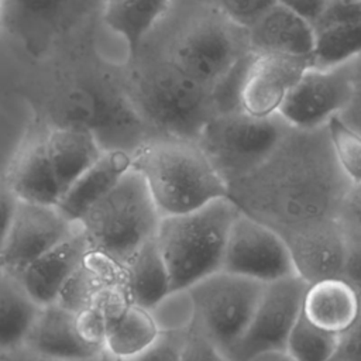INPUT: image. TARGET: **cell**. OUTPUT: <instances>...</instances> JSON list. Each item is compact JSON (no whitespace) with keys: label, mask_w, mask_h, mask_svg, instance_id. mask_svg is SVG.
Returning <instances> with one entry per match:
<instances>
[{"label":"cell","mask_w":361,"mask_h":361,"mask_svg":"<svg viewBox=\"0 0 361 361\" xmlns=\"http://www.w3.org/2000/svg\"><path fill=\"white\" fill-rule=\"evenodd\" d=\"M131 165V154L120 149L103 151V154L62 193L56 207L69 220L78 223L80 217L120 180Z\"/></svg>","instance_id":"7402d4cb"},{"label":"cell","mask_w":361,"mask_h":361,"mask_svg":"<svg viewBox=\"0 0 361 361\" xmlns=\"http://www.w3.org/2000/svg\"><path fill=\"white\" fill-rule=\"evenodd\" d=\"M133 166L161 217L188 213L227 196L224 180L195 141L152 138L133 155Z\"/></svg>","instance_id":"277c9868"},{"label":"cell","mask_w":361,"mask_h":361,"mask_svg":"<svg viewBox=\"0 0 361 361\" xmlns=\"http://www.w3.org/2000/svg\"><path fill=\"white\" fill-rule=\"evenodd\" d=\"M355 21H361V0H329L313 30L323 25Z\"/></svg>","instance_id":"8d00e7d4"},{"label":"cell","mask_w":361,"mask_h":361,"mask_svg":"<svg viewBox=\"0 0 361 361\" xmlns=\"http://www.w3.org/2000/svg\"><path fill=\"white\" fill-rule=\"evenodd\" d=\"M158 336L159 330L149 310L130 303L106 323L103 347L110 358L124 361L142 353Z\"/></svg>","instance_id":"484cf974"},{"label":"cell","mask_w":361,"mask_h":361,"mask_svg":"<svg viewBox=\"0 0 361 361\" xmlns=\"http://www.w3.org/2000/svg\"><path fill=\"white\" fill-rule=\"evenodd\" d=\"M313 31V68H336L361 55V21L323 25Z\"/></svg>","instance_id":"83f0119b"},{"label":"cell","mask_w":361,"mask_h":361,"mask_svg":"<svg viewBox=\"0 0 361 361\" xmlns=\"http://www.w3.org/2000/svg\"><path fill=\"white\" fill-rule=\"evenodd\" d=\"M338 336L310 324L300 313L286 340L285 350L295 361H331Z\"/></svg>","instance_id":"f1b7e54d"},{"label":"cell","mask_w":361,"mask_h":361,"mask_svg":"<svg viewBox=\"0 0 361 361\" xmlns=\"http://www.w3.org/2000/svg\"><path fill=\"white\" fill-rule=\"evenodd\" d=\"M288 128L278 113L269 117H255L244 110L217 113L196 144L228 186L258 166Z\"/></svg>","instance_id":"9c48e42d"},{"label":"cell","mask_w":361,"mask_h":361,"mask_svg":"<svg viewBox=\"0 0 361 361\" xmlns=\"http://www.w3.org/2000/svg\"><path fill=\"white\" fill-rule=\"evenodd\" d=\"M248 44L254 54L312 55L314 31L299 14L276 1L248 28Z\"/></svg>","instance_id":"ffe728a7"},{"label":"cell","mask_w":361,"mask_h":361,"mask_svg":"<svg viewBox=\"0 0 361 361\" xmlns=\"http://www.w3.org/2000/svg\"><path fill=\"white\" fill-rule=\"evenodd\" d=\"M185 333H159L142 353L124 361H179Z\"/></svg>","instance_id":"836d02e7"},{"label":"cell","mask_w":361,"mask_h":361,"mask_svg":"<svg viewBox=\"0 0 361 361\" xmlns=\"http://www.w3.org/2000/svg\"><path fill=\"white\" fill-rule=\"evenodd\" d=\"M326 127L340 169L351 183L361 182V134L338 116H333Z\"/></svg>","instance_id":"4dcf8cb0"},{"label":"cell","mask_w":361,"mask_h":361,"mask_svg":"<svg viewBox=\"0 0 361 361\" xmlns=\"http://www.w3.org/2000/svg\"><path fill=\"white\" fill-rule=\"evenodd\" d=\"M351 182L333 154L326 126L290 127L269 155L227 186L237 207L282 237L337 219Z\"/></svg>","instance_id":"6da1fadb"},{"label":"cell","mask_w":361,"mask_h":361,"mask_svg":"<svg viewBox=\"0 0 361 361\" xmlns=\"http://www.w3.org/2000/svg\"><path fill=\"white\" fill-rule=\"evenodd\" d=\"M347 65L351 76V97L344 110L337 116L361 134V55L347 62Z\"/></svg>","instance_id":"e575fe53"},{"label":"cell","mask_w":361,"mask_h":361,"mask_svg":"<svg viewBox=\"0 0 361 361\" xmlns=\"http://www.w3.org/2000/svg\"><path fill=\"white\" fill-rule=\"evenodd\" d=\"M200 7L197 14L185 21L162 54L196 82L213 89L251 51L248 31L219 10L206 4Z\"/></svg>","instance_id":"52a82bcc"},{"label":"cell","mask_w":361,"mask_h":361,"mask_svg":"<svg viewBox=\"0 0 361 361\" xmlns=\"http://www.w3.org/2000/svg\"><path fill=\"white\" fill-rule=\"evenodd\" d=\"M247 361H295V360L285 348H278V350H268V351L258 353Z\"/></svg>","instance_id":"b9f144b4"},{"label":"cell","mask_w":361,"mask_h":361,"mask_svg":"<svg viewBox=\"0 0 361 361\" xmlns=\"http://www.w3.org/2000/svg\"><path fill=\"white\" fill-rule=\"evenodd\" d=\"M283 238L295 274L306 283L343 276L347 235L337 219L310 224Z\"/></svg>","instance_id":"ac0fdd59"},{"label":"cell","mask_w":361,"mask_h":361,"mask_svg":"<svg viewBox=\"0 0 361 361\" xmlns=\"http://www.w3.org/2000/svg\"><path fill=\"white\" fill-rule=\"evenodd\" d=\"M361 313V299L343 278L307 283L302 299V316L320 330L343 334Z\"/></svg>","instance_id":"44dd1931"},{"label":"cell","mask_w":361,"mask_h":361,"mask_svg":"<svg viewBox=\"0 0 361 361\" xmlns=\"http://www.w3.org/2000/svg\"><path fill=\"white\" fill-rule=\"evenodd\" d=\"M21 350L45 361H99L106 355L103 345L80 334L76 314L55 302L39 307Z\"/></svg>","instance_id":"9a60e30c"},{"label":"cell","mask_w":361,"mask_h":361,"mask_svg":"<svg viewBox=\"0 0 361 361\" xmlns=\"http://www.w3.org/2000/svg\"><path fill=\"white\" fill-rule=\"evenodd\" d=\"M179 361H227L221 350L195 324L185 333Z\"/></svg>","instance_id":"d6a6232c"},{"label":"cell","mask_w":361,"mask_h":361,"mask_svg":"<svg viewBox=\"0 0 361 361\" xmlns=\"http://www.w3.org/2000/svg\"><path fill=\"white\" fill-rule=\"evenodd\" d=\"M149 313L159 333H186L193 326L196 317L190 289H171L149 309Z\"/></svg>","instance_id":"f546056e"},{"label":"cell","mask_w":361,"mask_h":361,"mask_svg":"<svg viewBox=\"0 0 361 361\" xmlns=\"http://www.w3.org/2000/svg\"><path fill=\"white\" fill-rule=\"evenodd\" d=\"M0 272H1V269H0Z\"/></svg>","instance_id":"ee69618b"},{"label":"cell","mask_w":361,"mask_h":361,"mask_svg":"<svg viewBox=\"0 0 361 361\" xmlns=\"http://www.w3.org/2000/svg\"><path fill=\"white\" fill-rule=\"evenodd\" d=\"M102 0H1L0 27L38 61L68 51Z\"/></svg>","instance_id":"ba28073f"},{"label":"cell","mask_w":361,"mask_h":361,"mask_svg":"<svg viewBox=\"0 0 361 361\" xmlns=\"http://www.w3.org/2000/svg\"><path fill=\"white\" fill-rule=\"evenodd\" d=\"M310 66V55L255 54L243 87V110L255 117L276 114L289 90Z\"/></svg>","instance_id":"e0dca14e"},{"label":"cell","mask_w":361,"mask_h":361,"mask_svg":"<svg viewBox=\"0 0 361 361\" xmlns=\"http://www.w3.org/2000/svg\"><path fill=\"white\" fill-rule=\"evenodd\" d=\"M351 97L348 65L319 69L310 66L283 99L278 114L295 128L326 126L340 114Z\"/></svg>","instance_id":"5bb4252c"},{"label":"cell","mask_w":361,"mask_h":361,"mask_svg":"<svg viewBox=\"0 0 361 361\" xmlns=\"http://www.w3.org/2000/svg\"><path fill=\"white\" fill-rule=\"evenodd\" d=\"M306 286L298 275L265 283L248 327L226 354V360L247 361L258 353L285 348L289 333L302 313Z\"/></svg>","instance_id":"7c38bea8"},{"label":"cell","mask_w":361,"mask_h":361,"mask_svg":"<svg viewBox=\"0 0 361 361\" xmlns=\"http://www.w3.org/2000/svg\"><path fill=\"white\" fill-rule=\"evenodd\" d=\"M265 283L217 271L193 283L195 326L226 354L244 334Z\"/></svg>","instance_id":"30bf717a"},{"label":"cell","mask_w":361,"mask_h":361,"mask_svg":"<svg viewBox=\"0 0 361 361\" xmlns=\"http://www.w3.org/2000/svg\"><path fill=\"white\" fill-rule=\"evenodd\" d=\"M39 307L17 276L0 272V354L21 348Z\"/></svg>","instance_id":"4316f807"},{"label":"cell","mask_w":361,"mask_h":361,"mask_svg":"<svg viewBox=\"0 0 361 361\" xmlns=\"http://www.w3.org/2000/svg\"><path fill=\"white\" fill-rule=\"evenodd\" d=\"M296 14H299L303 20H306L312 28L320 20L326 4L329 0H278Z\"/></svg>","instance_id":"60d3db41"},{"label":"cell","mask_w":361,"mask_h":361,"mask_svg":"<svg viewBox=\"0 0 361 361\" xmlns=\"http://www.w3.org/2000/svg\"><path fill=\"white\" fill-rule=\"evenodd\" d=\"M3 176L18 200L56 206L61 186L48 158L42 130L30 123L14 148Z\"/></svg>","instance_id":"2e32d148"},{"label":"cell","mask_w":361,"mask_h":361,"mask_svg":"<svg viewBox=\"0 0 361 361\" xmlns=\"http://www.w3.org/2000/svg\"><path fill=\"white\" fill-rule=\"evenodd\" d=\"M124 86L141 120L158 135L195 141L216 114L212 89L162 52L126 62Z\"/></svg>","instance_id":"3957f363"},{"label":"cell","mask_w":361,"mask_h":361,"mask_svg":"<svg viewBox=\"0 0 361 361\" xmlns=\"http://www.w3.org/2000/svg\"><path fill=\"white\" fill-rule=\"evenodd\" d=\"M90 254L87 241L79 228L34 259L17 278L30 298L38 305L54 303L75 271Z\"/></svg>","instance_id":"d6986e66"},{"label":"cell","mask_w":361,"mask_h":361,"mask_svg":"<svg viewBox=\"0 0 361 361\" xmlns=\"http://www.w3.org/2000/svg\"><path fill=\"white\" fill-rule=\"evenodd\" d=\"M331 361H361V313L355 323L338 336V344Z\"/></svg>","instance_id":"f35d334b"},{"label":"cell","mask_w":361,"mask_h":361,"mask_svg":"<svg viewBox=\"0 0 361 361\" xmlns=\"http://www.w3.org/2000/svg\"><path fill=\"white\" fill-rule=\"evenodd\" d=\"M55 56V55H54ZM56 61L23 90L31 121L39 127H75L94 135L103 151L134 155L155 134L133 107L124 86V68L79 48Z\"/></svg>","instance_id":"7a4b0ae2"},{"label":"cell","mask_w":361,"mask_h":361,"mask_svg":"<svg viewBox=\"0 0 361 361\" xmlns=\"http://www.w3.org/2000/svg\"><path fill=\"white\" fill-rule=\"evenodd\" d=\"M78 228L79 223L69 220L56 206L18 200L0 251V269L17 276Z\"/></svg>","instance_id":"4fadbf2b"},{"label":"cell","mask_w":361,"mask_h":361,"mask_svg":"<svg viewBox=\"0 0 361 361\" xmlns=\"http://www.w3.org/2000/svg\"><path fill=\"white\" fill-rule=\"evenodd\" d=\"M347 252L343 268V279L348 282L361 299V235L347 234Z\"/></svg>","instance_id":"74e56055"},{"label":"cell","mask_w":361,"mask_h":361,"mask_svg":"<svg viewBox=\"0 0 361 361\" xmlns=\"http://www.w3.org/2000/svg\"><path fill=\"white\" fill-rule=\"evenodd\" d=\"M221 269L262 283L296 275L285 238L241 210L230 226Z\"/></svg>","instance_id":"8fae6325"},{"label":"cell","mask_w":361,"mask_h":361,"mask_svg":"<svg viewBox=\"0 0 361 361\" xmlns=\"http://www.w3.org/2000/svg\"><path fill=\"white\" fill-rule=\"evenodd\" d=\"M210 6L235 24L248 28L278 0H193Z\"/></svg>","instance_id":"1f68e13d"},{"label":"cell","mask_w":361,"mask_h":361,"mask_svg":"<svg viewBox=\"0 0 361 361\" xmlns=\"http://www.w3.org/2000/svg\"><path fill=\"white\" fill-rule=\"evenodd\" d=\"M337 220L347 234L361 235V182L351 183L348 188Z\"/></svg>","instance_id":"d590c367"},{"label":"cell","mask_w":361,"mask_h":361,"mask_svg":"<svg viewBox=\"0 0 361 361\" xmlns=\"http://www.w3.org/2000/svg\"><path fill=\"white\" fill-rule=\"evenodd\" d=\"M172 0H102L100 17L127 45V62L137 58L145 38L168 11Z\"/></svg>","instance_id":"cb8c5ba5"},{"label":"cell","mask_w":361,"mask_h":361,"mask_svg":"<svg viewBox=\"0 0 361 361\" xmlns=\"http://www.w3.org/2000/svg\"><path fill=\"white\" fill-rule=\"evenodd\" d=\"M18 199L14 196L11 189L8 188L6 179L3 175H0V251L13 217V213L16 210Z\"/></svg>","instance_id":"ab89813d"},{"label":"cell","mask_w":361,"mask_h":361,"mask_svg":"<svg viewBox=\"0 0 361 361\" xmlns=\"http://www.w3.org/2000/svg\"><path fill=\"white\" fill-rule=\"evenodd\" d=\"M39 127V126H38ZM62 193L103 154L94 135L75 127H39Z\"/></svg>","instance_id":"603a6c76"},{"label":"cell","mask_w":361,"mask_h":361,"mask_svg":"<svg viewBox=\"0 0 361 361\" xmlns=\"http://www.w3.org/2000/svg\"><path fill=\"white\" fill-rule=\"evenodd\" d=\"M124 288L131 303L151 309L171 290L169 275L155 237L145 241L124 265Z\"/></svg>","instance_id":"d4e9b609"},{"label":"cell","mask_w":361,"mask_h":361,"mask_svg":"<svg viewBox=\"0 0 361 361\" xmlns=\"http://www.w3.org/2000/svg\"><path fill=\"white\" fill-rule=\"evenodd\" d=\"M238 212L237 204L224 196L200 209L161 217L155 240L171 289L190 288L221 269L228 230Z\"/></svg>","instance_id":"5b68a950"},{"label":"cell","mask_w":361,"mask_h":361,"mask_svg":"<svg viewBox=\"0 0 361 361\" xmlns=\"http://www.w3.org/2000/svg\"><path fill=\"white\" fill-rule=\"evenodd\" d=\"M0 8H1V0H0Z\"/></svg>","instance_id":"7bdbcfd3"},{"label":"cell","mask_w":361,"mask_h":361,"mask_svg":"<svg viewBox=\"0 0 361 361\" xmlns=\"http://www.w3.org/2000/svg\"><path fill=\"white\" fill-rule=\"evenodd\" d=\"M161 214L141 173L131 168L78 221L90 252L107 257L121 268L149 238Z\"/></svg>","instance_id":"8992f818"}]
</instances>
